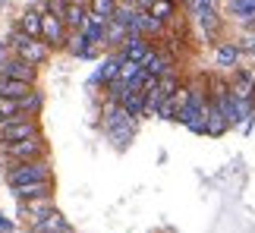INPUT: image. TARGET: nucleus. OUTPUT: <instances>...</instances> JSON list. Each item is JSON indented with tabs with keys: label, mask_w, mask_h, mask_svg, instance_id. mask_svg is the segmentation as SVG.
<instances>
[{
	"label": "nucleus",
	"mask_w": 255,
	"mask_h": 233,
	"mask_svg": "<svg viewBox=\"0 0 255 233\" xmlns=\"http://www.w3.org/2000/svg\"><path fill=\"white\" fill-rule=\"evenodd\" d=\"M104 126H107V135H111L114 142H120L126 145L132 139V129H135V123H132V116L123 111V104H107L104 108Z\"/></svg>",
	"instance_id": "1"
},
{
	"label": "nucleus",
	"mask_w": 255,
	"mask_h": 233,
	"mask_svg": "<svg viewBox=\"0 0 255 233\" xmlns=\"http://www.w3.org/2000/svg\"><path fill=\"white\" fill-rule=\"evenodd\" d=\"M51 180V164L44 158L41 161H16L13 167L6 170V183L9 186H22V183H41Z\"/></svg>",
	"instance_id": "2"
},
{
	"label": "nucleus",
	"mask_w": 255,
	"mask_h": 233,
	"mask_svg": "<svg viewBox=\"0 0 255 233\" xmlns=\"http://www.w3.org/2000/svg\"><path fill=\"white\" fill-rule=\"evenodd\" d=\"M41 111V95L32 92L25 98H0V120H22Z\"/></svg>",
	"instance_id": "3"
},
{
	"label": "nucleus",
	"mask_w": 255,
	"mask_h": 233,
	"mask_svg": "<svg viewBox=\"0 0 255 233\" xmlns=\"http://www.w3.org/2000/svg\"><path fill=\"white\" fill-rule=\"evenodd\" d=\"M44 154H47V145H44L41 135H32V139L3 145V158L6 161H41Z\"/></svg>",
	"instance_id": "4"
},
{
	"label": "nucleus",
	"mask_w": 255,
	"mask_h": 233,
	"mask_svg": "<svg viewBox=\"0 0 255 233\" xmlns=\"http://www.w3.org/2000/svg\"><path fill=\"white\" fill-rule=\"evenodd\" d=\"M32 135H41V132H38L35 116H22V120H0V142H3V145L32 139Z\"/></svg>",
	"instance_id": "5"
},
{
	"label": "nucleus",
	"mask_w": 255,
	"mask_h": 233,
	"mask_svg": "<svg viewBox=\"0 0 255 233\" xmlns=\"http://www.w3.org/2000/svg\"><path fill=\"white\" fill-rule=\"evenodd\" d=\"M13 44H16L19 57H22V60H28V63H44L47 57H51V47H47L44 41H35V38H28V35H22V32L13 38Z\"/></svg>",
	"instance_id": "6"
},
{
	"label": "nucleus",
	"mask_w": 255,
	"mask_h": 233,
	"mask_svg": "<svg viewBox=\"0 0 255 233\" xmlns=\"http://www.w3.org/2000/svg\"><path fill=\"white\" fill-rule=\"evenodd\" d=\"M54 196H44V199H25L19 202V215L28 218V224H38V221H44L47 215H54Z\"/></svg>",
	"instance_id": "7"
},
{
	"label": "nucleus",
	"mask_w": 255,
	"mask_h": 233,
	"mask_svg": "<svg viewBox=\"0 0 255 233\" xmlns=\"http://www.w3.org/2000/svg\"><path fill=\"white\" fill-rule=\"evenodd\" d=\"M41 38H44L47 47L66 44V25H63V19L54 16V13H44V16H41Z\"/></svg>",
	"instance_id": "8"
},
{
	"label": "nucleus",
	"mask_w": 255,
	"mask_h": 233,
	"mask_svg": "<svg viewBox=\"0 0 255 233\" xmlns=\"http://www.w3.org/2000/svg\"><path fill=\"white\" fill-rule=\"evenodd\" d=\"M0 76H6V79H22V82H35V63L22 60V57H16V60H6L3 66H0Z\"/></svg>",
	"instance_id": "9"
},
{
	"label": "nucleus",
	"mask_w": 255,
	"mask_h": 233,
	"mask_svg": "<svg viewBox=\"0 0 255 233\" xmlns=\"http://www.w3.org/2000/svg\"><path fill=\"white\" fill-rule=\"evenodd\" d=\"M148 54H151V47H148V41H145V38H139V35L126 38V44H123V51H120L123 60H132V63H145V60H148Z\"/></svg>",
	"instance_id": "10"
},
{
	"label": "nucleus",
	"mask_w": 255,
	"mask_h": 233,
	"mask_svg": "<svg viewBox=\"0 0 255 233\" xmlns=\"http://www.w3.org/2000/svg\"><path fill=\"white\" fill-rule=\"evenodd\" d=\"M13 196H16L19 202L54 196V183H51V180H41V183H22V186H13Z\"/></svg>",
	"instance_id": "11"
},
{
	"label": "nucleus",
	"mask_w": 255,
	"mask_h": 233,
	"mask_svg": "<svg viewBox=\"0 0 255 233\" xmlns=\"http://www.w3.org/2000/svg\"><path fill=\"white\" fill-rule=\"evenodd\" d=\"M35 92V82H22V79H6L0 76V98H25Z\"/></svg>",
	"instance_id": "12"
},
{
	"label": "nucleus",
	"mask_w": 255,
	"mask_h": 233,
	"mask_svg": "<svg viewBox=\"0 0 255 233\" xmlns=\"http://www.w3.org/2000/svg\"><path fill=\"white\" fill-rule=\"evenodd\" d=\"M32 233H73V227L66 224V218L60 215V211H54V215H47L44 221L32 224Z\"/></svg>",
	"instance_id": "13"
},
{
	"label": "nucleus",
	"mask_w": 255,
	"mask_h": 233,
	"mask_svg": "<svg viewBox=\"0 0 255 233\" xmlns=\"http://www.w3.org/2000/svg\"><path fill=\"white\" fill-rule=\"evenodd\" d=\"M142 70H145V73H151L154 79H161V76L173 73V70H170V57H167V54H158V51H151V54H148V60L142 63Z\"/></svg>",
	"instance_id": "14"
},
{
	"label": "nucleus",
	"mask_w": 255,
	"mask_h": 233,
	"mask_svg": "<svg viewBox=\"0 0 255 233\" xmlns=\"http://www.w3.org/2000/svg\"><path fill=\"white\" fill-rule=\"evenodd\" d=\"M120 63H123V57H120V54L111 57V60H104V63H101V70L95 73V79H92V82H107V85H111L117 76H120Z\"/></svg>",
	"instance_id": "15"
},
{
	"label": "nucleus",
	"mask_w": 255,
	"mask_h": 233,
	"mask_svg": "<svg viewBox=\"0 0 255 233\" xmlns=\"http://www.w3.org/2000/svg\"><path fill=\"white\" fill-rule=\"evenodd\" d=\"M104 35H107V28H104V19H85V25H82V38L88 44H98V41H104Z\"/></svg>",
	"instance_id": "16"
},
{
	"label": "nucleus",
	"mask_w": 255,
	"mask_h": 233,
	"mask_svg": "<svg viewBox=\"0 0 255 233\" xmlns=\"http://www.w3.org/2000/svg\"><path fill=\"white\" fill-rule=\"evenodd\" d=\"M120 104H123V111L129 116H139V114H145V92H129V89H126Z\"/></svg>",
	"instance_id": "17"
},
{
	"label": "nucleus",
	"mask_w": 255,
	"mask_h": 233,
	"mask_svg": "<svg viewBox=\"0 0 255 233\" xmlns=\"http://www.w3.org/2000/svg\"><path fill=\"white\" fill-rule=\"evenodd\" d=\"M41 16H44V13H38V9H28V13L22 16V22H19L22 35H28V38H41Z\"/></svg>",
	"instance_id": "18"
},
{
	"label": "nucleus",
	"mask_w": 255,
	"mask_h": 233,
	"mask_svg": "<svg viewBox=\"0 0 255 233\" xmlns=\"http://www.w3.org/2000/svg\"><path fill=\"white\" fill-rule=\"evenodd\" d=\"M63 25H70L76 28V32H82V25H85V9L79 3H70L66 6V16H63Z\"/></svg>",
	"instance_id": "19"
},
{
	"label": "nucleus",
	"mask_w": 255,
	"mask_h": 233,
	"mask_svg": "<svg viewBox=\"0 0 255 233\" xmlns=\"http://www.w3.org/2000/svg\"><path fill=\"white\" fill-rule=\"evenodd\" d=\"M151 16L161 19V22H167V19L173 16V3H170V0H154V3H151Z\"/></svg>",
	"instance_id": "20"
},
{
	"label": "nucleus",
	"mask_w": 255,
	"mask_h": 233,
	"mask_svg": "<svg viewBox=\"0 0 255 233\" xmlns=\"http://www.w3.org/2000/svg\"><path fill=\"white\" fill-rule=\"evenodd\" d=\"M114 6H117V0H92V16L107 19V16H114Z\"/></svg>",
	"instance_id": "21"
},
{
	"label": "nucleus",
	"mask_w": 255,
	"mask_h": 233,
	"mask_svg": "<svg viewBox=\"0 0 255 233\" xmlns=\"http://www.w3.org/2000/svg\"><path fill=\"white\" fill-rule=\"evenodd\" d=\"M104 41H126V25L114 19V22L107 25V35H104Z\"/></svg>",
	"instance_id": "22"
},
{
	"label": "nucleus",
	"mask_w": 255,
	"mask_h": 233,
	"mask_svg": "<svg viewBox=\"0 0 255 233\" xmlns=\"http://www.w3.org/2000/svg\"><path fill=\"white\" fill-rule=\"evenodd\" d=\"M237 57H240L237 47H221V51H218V60H221L224 66H227V63H237Z\"/></svg>",
	"instance_id": "23"
},
{
	"label": "nucleus",
	"mask_w": 255,
	"mask_h": 233,
	"mask_svg": "<svg viewBox=\"0 0 255 233\" xmlns=\"http://www.w3.org/2000/svg\"><path fill=\"white\" fill-rule=\"evenodd\" d=\"M66 6H70V3H66V0H47V13H54V16H66Z\"/></svg>",
	"instance_id": "24"
},
{
	"label": "nucleus",
	"mask_w": 255,
	"mask_h": 233,
	"mask_svg": "<svg viewBox=\"0 0 255 233\" xmlns=\"http://www.w3.org/2000/svg\"><path fill=\"white\" fill-rule=\"evenodd\" d=\"M0 233H13V224H9L3 215H0Z\"/></svg>",
	"instance_id": "25"
},
{
	"label": "nucleus",
	"mask_w": 255,
	"mask_h": 233,
	"mask_svg": "<svg viewBox=\"0 0 255 233\" xmlns=\"http://www.w3.org/2000/svg\"><path fill=\"white\" fill-rule=\"evenodd\" d=\"M9 60V57H6V44H0V66H3Z\"/></svg>",
	"instance_id": "26"
},
{
	"label": "nucleus",
	"mask_w": 255,
	"mask_h": 233,
	"mask_svg": "<svg viewBox=\"0 0 255 233\" xmlns=\"http://www.w3.org/2000/svg\"><path fill=\"white\" fill-rule=\"evenodd\" d=\"M123 3H135V0H123Z\"/></svg>",
	"instance_id": "27"
}]
</instances>
